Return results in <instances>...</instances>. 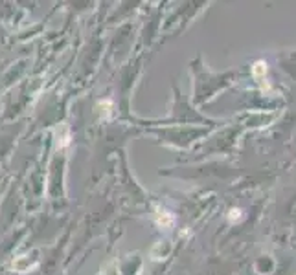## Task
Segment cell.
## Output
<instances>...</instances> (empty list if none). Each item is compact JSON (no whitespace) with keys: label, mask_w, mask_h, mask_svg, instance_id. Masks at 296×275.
Listing matches in <instances>:
<instances>
[{"label":"cell","mask_w":296,"mask_h":275,"mask_svg":"<svg viewBox=\"0 0 296 275\" xmlns=\"http://www.w3.org/2000/svg\"><path fill=\"white\" fill-rule=\"evenodd\" d=\"M267 72V68H265L263 62H258L256 66H254V73H256V77H261V73Z\"/></svg>","instance_id":"obj_1"}]
</instances>
